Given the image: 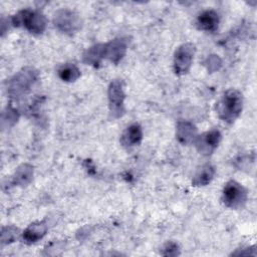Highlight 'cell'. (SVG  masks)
Listing matches in <instances>:
<instances>
[{"label": "cell", "mask_w": 257, "mask_h": 257, "mask_svg": "<svg viewBox=\"0 0 257 257\" xmlns=\"http://www.w3.org/2000/svg\"><path fill=\"white\" fill-rule=\"evenodd\" d=\"M39 80V72L31 66L21 68L6 82V91L13 100L26 96Z\"/></svg>", "instance_id": "obj_1"}, {"label": "cell", "mask_w": 257, "mask_h": 257, "mask_svg": "<svg viewBox=\"0 0 257 257\" xmlns=\"http://www.w3.org/2000/svg\"><path fill=\"white\" fill-rule=\"evenodd\" d=\"M243 95L235 89H227L216 103V111L221 120L231 124L241 114L243 109Z\"/></svg>", "instance_id": "obj_2"}, {"label": "cell", "mask_w": 257, "mask_h": 257, "mask_svg": "<svg viewBox=\"0 0 257 257\" xmlns=\"http://www.w3.org/2000/svg\"><path fill=\"white\" fill-rule=\"evenodd\" d=\"M11 25L14 27H22L31 34H41L46 28V18L38 10L23 9L10 18Z\"/></svg>", "instance_id": "obj_3"}, {"label": "cell", "mask_w": 257, "mask_h": 257, "mask_svg": "<svg viewBox=\"0 0 257 257\" xmlns=\"http://www.w3.org/2000/svg\"><path fill=\"white\" fill-rule=\"evenodd\" d=\"M248 193L246 188L235 180L228 181L222 191L221 201L230 209H241L246 204Z\"/></svg>", "instance_id": "obj_4"}, {"label": "cell", "mask_w": 257, "mask_h": 257, "mask_svg": "<svg viewBox=\"0 0 257 257\" xmlns=\"http://www.w3.org/2000/svg\"><path fill=\"white\" fill-rule=\"evenodd\" d=\"M54 27L67 35H72L80 30L82 26V20L80 16L67 8H62L57 10L52 19Z\"/></svg>", "instance_id": "obj_5"}, {"label": "cell", "mask_w": 257, "mask_h": 257, "mask_svg": "<svg viewBox=\"0 0 257 257\" xmlns=\"http://www.w3.org/2000/svg\"><path fill=\"white\" fill-rule=\"evenodd\" d=\"M107 98L110 115L114 118L122 116L125 112V92L123 88V82L120 79H113L109 82L107 87Z\"/></svg>", "instance_id": "obj_6"}, {"label": "cell", "mask_w": 257, "mask_h": 257, "mask_svg": "<svg viewBox=\"0 0 257 257\" xmlns=\"http://www.w3.org/2000/svg\"><path fill=\"white\" fill-rule=\"evenodd\" d=\"M195 53L196 46L191 42H186L178 46L173 58V69L177 75H185L190 71Z\"/></svg>", "instance_id": "obj_7"}, {"label": "cell", "mask_w": 257, "mask_h": 257, "mask_svg": "<svg viewBox=\"0 0 257 257\" xmlns=\"http://www.w3.org/2000/svg\"><path fill=\"white\" fill-rule=\"evenodd\" d=\"M221 140V132L218 128H212L197 136L194 144L199 154L203 156H211L218 148Z\"/></svg>", "instance_id": "obj_8"}, {"label": "cell", "mask_w": 257, "mask_h": 257, "mask_svg": "<svg viewBox=\"0 0 257 257\" xmlns=\"http://www.w3.org/2000/svg\"><path fill=\"white\" fill-rule=\"evenodd\" d=\"M127 50V40L123 37H116L104 43V59L117 64L124 57Z\"/></svg>", "instance_id": "obj_9"}, {"label": "cell", "mask_w": 257, "mask_h": 257, "mask_svg": "<svg viewBox=\"0 0 257 257\" xmlns=\"http://www.w3.org/2000/svg\"><path fill=\"white\" fill-rule=\"evenodd\" d=\"M48 226L45 220L35 221L29 224L24 231L21 233V237L24 243L26 244H34L41 240L47 233Z\"/></svg>", "instance_id": "obj_10"}, {"label": "cell", "mask_w": 257, "mask_h": 257, "mask_svg": "<svg viewBox=\"0 0 257 257\" xmlns=\"http://www.w3.org/2000/svg\"><path fill=\"white\" fill-rule=\"evenodd\" d=\"M198 136L197 126L189 120H180L176 125V140L183 146L194 144Z\"/></svg>", "instance_id": "obj_11"}, {"label": "cell", "mask_w": 257, "mask_h": 257, "mask_svg": "<svg viewBox=\"0 0 257 257\" xmlns=\"http://www.w3.org/2000/svg\"><path fill=\"white\" fill-rule=\"evenodd\" d=\"M220 24V17L217 11L213 9H207L202 11L196 20V25L198 29L213 33L217 31Z\"/></svg>", "instance_id": "obj_12"}, {"label": "cell", "mask_w": 257, "mask_h": 257, "mask_svg": "<svg viewBox=\"0 0 257 257\" xmlns=\"http://www.w3.org/2000/svg\"><path fill=\"white\" fill-rule=\"evenodd\" d=\"M143 141V128L135 122L130 124L120 136V144L124 148H133L139 146Z\"/></svg>", "instance_id": "obj_13"}, {"label": "cell", "mask_w": 257, "mask_h": 257, "mask_svg": "<svg viewBox=\"0 0 257 257\" xmlns=\"http://www.w3.org/2000/svg\"><path fill=\"white\" fill-rule=\"evenodd\" d=\"M104 59V43H97L87 48L82 54V61L86 65L99 67Z\"/></svg>", "instance_id": "obj_14"}, {"label": "cell", "mask_w": 257, "mask_h": 257, "mask_svg": "<svg viewBox=\"0 0 257 257\" xmlns=\"http://www.w3.org/2000/svg\"><path fill=\"white\" fill-rule=\"evenodd\" d=\"M33 175L34 170L30 164H21L15 170L11 179V183L17 187H26L31 183Z\"/></svg>", "instance_id": "obj_15"}, {"label": "cell", "mask_w": 257, "mask_h": 257, "mask_svg": "<svg viewBox=\"0 0 257 257\" xmlns=\"http://www.w3.org/2000/svg\"><path fill=\"white\" fill-rule=\"evenodd\" d=\"M215 174V167L210 163H206L201 166L195 173L192 180V185L194 187H205L212 182Z\"/></svg>", "instance_id": "obj_16"}, {"label": "cell", "mask_w": 257, "mask_h": 257, "mask_svg": "<svg viewBox=\"0 0 257 257\" xmlns=\"http://www.w3.org/2000/svg\"><path fill=\"white\" fill-rule=\"evenodd\" d=\"M57 75L64 82H74L80 77L81 72L74 63H63L58 67Z\"/></svg>", "instance_id": "obj_17"}, {"label": "cell", "mask_w": 257, "mask_h": 257, "mask_svg": "<svg viewBox=\"0 0 257 257\" xmlns=\"http://www.w3.org/2000/svg\"><path fill=\"white\" fill-rule=\"evenodd\" d=\"M19 118V112L16 107L11 103L8 104L1 114V126L2 128H8L12 126Z\"/></svg>", "instance_id": "obj_18"}, {"label": "cell", "mask_w": 257, "mask_h": 257, "mask_svg": "<svg viewBox=\"0 0 257 257\" xmlns=\"http://www.w3.org/2000/svg\"><path fill=\"white\" fill-rule=\"evenodd\" d=\"M20 235V231L17 227L9 225V226H5L2 227L1 229V237H0V241H1V245H8L11 244L13 242H15L18 237Z\"/></svg>", "instance_id": "obj_19"}, {"label": "cell", "mask_w": 257, "mask_h": 257, "mask_svg": "<svg viewBox=\"0 0 257 257\" xmlns=\"http://www.w3.org/2000/svg\"><path fill=\"white\" fill-rule=\"evenodd\" d=\"M163 256H178L180 255V247L175 241H167L161 248Z\"/></svg>", "instance_id": "obj_20"}, {"label": "cell", "mask_w": 257, "mask_h": 257, "mask_svg": "<svg viewBox=\"0 0 257 257\" xmlns=\"http://www.w3.org/2000/svg\"><path fill=\"white\" fill-rule=\"evenodd\" d=\"M205 65L207 67L208 72L213 73V72H216L217 70L220 69V67L222 66V60L219 57V55L211 54L205 60Z\"/></svg>", "instance_id": "obj_21"}, {"label": "cell", "mask_w": 257, "mask_h": 257, "mask_svg": "<svg viewBox=\"0 0 257 257\" xmlns=\"http://www.w3.org/2000/svg\"><path fill=\"white\" fill-rule=\"evenodd\" d=\"M232 255H246V256H248V255H253V256H255L256 255V252H255V246H252V247H248V248H244V249H242L240 252H238V251H236V252H234V253H232Z\"/></svg>", "instance_id": "obj_22"}]
</instances>
